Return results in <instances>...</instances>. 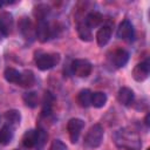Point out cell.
Returning a JSON list of instances; mask_svg holds the SVG:
<instances>
[{
  "label": "cell",
  "instance_id": "cell-1",
  "mask_svg": "<svg viewBox=\"0 0 150 150\" xmlns=\"http://www.w3.org/2000/svg\"><path fill=\"white\" fill-rule=\"evenodd\" d=\"M115 144L124 150H141L142 141L139 135L129 128H121L114 134Z\"/></svg>",
  "mask_w": 150,
  "mask_h": 150
},
{
  "label": "cell",
  "instance_id": "cell-2",
  "mask_svg": "<svg viewBox=\"0 0 150 150\" xmlns=\"http://www.w3.org/2000/svg\"><path fill=\"white\" fill-rule=\"evenodd\" d=\"M103 135H104V132H103V128L101 124L91 125L84 136V139H83L84 146L88 149L98 148L103 141Z\"/></svg>",
  "mask_w": 150,
  "mask_h": 150
},
{
  "label": "cell",
  "instance_id": "cell-3",
  "mask_svg": "<svg viewBox=\"0 0 150 150\" xmlns=\"http://www.w3.org/2000/svg\"><path fill=\"white\" fill-rule=\"evenodd\" d=\"M60 54L59 53H42L39 52L35 54L34 61L36 67L40 70H48L52 69L53 67H55L59 62H60Z\"/></svg>",
  "mask_w": 150,
  "mask_h": 150
},
{
  "label": "cell",
  "instance_id": "cell-4",
  "mask_svg": "<svg viewBox=\"0 0 150 150\" xmlns=\"http://www.w3.org/2000/svg\"><path fill=\"white\" fill-rule=\"evenodd\" d=\"M55 35V29L47 20L38 21V25L35 27V38L40 42H47L49 39H52Z\"/></svg>",
  "mask_w": 150,
  "mask_h": 150
},
{
  "label": "cell",
  "instance_id": "cell-5",
  "mask_svg": "<svg viewBox=\"0 0 150 150\" xmlns=\"http://www.w3.org/2000/svg\"><path fill=\"white\" fill-rule=\"evenodd\" d=\"M71 71L77 77H88L93 70L91 63L86 59H76L71 62Z\"/></svg>",
  "mask_w": 150,
  "mask_h": 150
},
{
  "label": "cell",
  "instance_id": "cell-6",
  "mask_svg": "<svg viewBox=\"0 0 150 150\" xmlns=\"http://www.w3.org/2000/svg\"><path fill=\"white\" fill-rule=\"evenodd\" d=\"M116 35H117V38L121 39V40H124V41H128V42L134 41V39H135V29H134L132 23H131L128 19L123 20V21L118 25Z\"/></svg>",
  "mask_w": 150,
  "mask_h": 150
},
{
  "label": "cell",
  "instance_id": "cell-7",
  "mask_svg": "<svg viewBox=\"0 0 150 150\" xmlns=\"http://www.w3.org/2000/svg\"><path fill=\"white\" fill-rule=\"evenodd\" d=\"M84 128V122L81 118H70L67 123V131L71 143H76L79 141L80 134Z\"/></svg>",
  "mask_w": 150,
  "mask_h": 150
},
{
  "label": "cell",
  "instance_id": "cell-8",
  "mask_svg": "<svg viewBox=\"0 0 150 150\" xmlns=\"http://www.w3.org/2000/svg\"><path fill=\"white\" fill-rule=\"evenodd\" d=\"M109 61L115 68H122L129 61V53L125 49L117 48V49L112 50L111 55L109 56Z\"/></svg>",
  "mask_w": 150,
  "mask_h": 150
},
{
  "label": "cell",
  "instance_id": "cell-9",
  "mask_svg": "<svg viewBox=\"0 0 150 150\" xmlns=\"http://www.w3.org/2000/svg\"><path fill=\"white\" fill-rule=\"evenodd\" d=\"M150 73V63L149 60H144L139 63H137L132 69V77L137 82H143L148 79Z\"/></svg>",
  "mask_w": 150,
  "mask_h": 150
},
{
  "label": "cell",
  "instance_id": "cell-10",
  "mask_svg": "<svg viewBox=\"0 0 150 150\" xmlns=\"http://www.w3.org/2000/svg\"><path fill=\"white\" fill-rule=\"evenodd\" d=\"M19 29H20V33L22 34V36L27 41H33L34 40V38H35V27L28 18L23 16V18L20 19Z\"/></svg>",
  "mask_w": 150,
  "mask_h": 150
},
{
  "label": "cell",
  "instance_id": "cell-11",
  "mask_svg": "<svg viewBox=\"0 0 150 150\" xmlns=\"http://www.w3.org/2000/svg\"><path fill=\"white\" fill-rule=\"evenodd\" d=\"M14 27V19L12 13L4 11L0 13V32L2 33V35L6 38L8 36Z\"/></svg>",
  "mask_w": 150,
  "mask_h": 150
},
{
  "label": "cell",
  "instance_id": "cell-12",
  "mask_svg": "<svg viewBox=\"0 0 150 150\" xmlns=\"http://www.w3.org/2000/svg\"><path fill=\"white\" fill-rule=\"evenodd\" d=\"M111 33H112V27L110 23H104L103 26L100 27V29L97 30L96 33V41H97V45L100 47H103L105 46L110 38H111Z\"/></svg>",
  "mask_w": 150,
  "mask_h": 150
},
{
  "label": "cell",
  "instance_id": "cell-13",
  "mask_svg": "<svg viewBox=\"0 0 150 150\" xmlns=\"http://www.w3.org/2000/svg\"><path fill=\"white\" fill-rule=\"evenodd\" d=\"M134 97H135L134 91L130 88H128V87H122L118 90V93H117V100H118V102L121 104L125 105V107H130L132 104Z\"/></svg>",
  "mask_w": 150,
  "mask_h": 150
},
{
  "label": "cell",
  "instance_id": "cell-14",
  "mask_svg": "<svg viewBox=\"0 0 150 150\" xmlns=\"http://www.w3.org/2000/svg\"><path fill=\"white\" fill-rule=\"evenodd\" d=\"M76 30H77V35L82 41H91L93 39V34H91V29L88 27V25L86 23V20H79L77 25H76Z\"/></svg>",
  "mask_w": 150,
  "mask_h": 150
},
{
  "label": "cell",
  "instance_id": "cell-15",
  "mask_svg": "<svg viewBox=\"0 0 150 150\" xmlns=\"http://www.w3.org/2000/svg\"><path fill=\"white\" fill-rule=\"evenodd\" d=\"M22 145L27 149L35 148L38 144V130L36 129H29L27 130L22 136Z\"/></svg>",
  "mask_w": 150,
  "mask_h": 150
},
{
  "label": "cell",
  "instance_id": "cell-16",
  "mask_svg": "<svg viewBox=\"0 0 150 150\" xmlns=\"http://www.w3.org/2000/svg\"><path fill=\"white\" fill-rule=\"evenodd\" d=\"M35 82H36V79H35L34 73L32 70H23V71H21L16 84L20 87H23V88H29V87H33L35 84Z\"/></svg>",
  "mask_w": 150,
  "mask_h": 150
},
{
  "label": "cell",
  "instance_id": "cell-17",
  "mask_svg": "<svg viewBox=\"0 0 150 150\" xmlns=\"http://www.w3.org/2000/svg\"><path fill=\"white\" fill-rule=\"evenodd\" d=\"M84 20H86V23L88 25V27L90 29H93V28H95V27H97V26H100L102 23L103 16H102V14L100 12L93 11V12H90V13L87 14V16L84 18Z\"/></svg>",
  "mask_w": 150,
  "mask_h": 150
},
{
  "label": "cell",
  "instance_id": "cell-18",
  "mask_svg": "<svg viewBox=\"0 0 150 150\" xmlns=\"http://www.w3.org/2000/svg\"><path fill=\"white\" fill-rule=\"evenodd\" d=\"M49 13H50V7L46 4H38L33 9V15L36 19V21L46 20Z\"/></svg>",
  "mask_w": 150,
  "mask_h": 150
},
{
  "label": "cell",
  "instance_id": "cell-19",
  "mask_svg": "<svg viewBox=\"0 0 150 150\" xmlns=\"http://www.w3.org/2000/svg\"><path fill=\"white\" fill-rule=\"evenodd\" d=\"M14 136V131H13V127L5 124L1 129H0V144L1 145H7L12 142Z\"/></svg>",
  "mask_w": 150,
  "mask_h": 150
},
{
  "label": "cell",
  "instance_id": "cell-20",
  "mask_svg": "<svg viewBox=\"0 0 150 150\" xmlns=\"http://www.w3.org/2000/svg\"><path fill=\"white\" fill-rule=\"evenodd\" d=\"M5 120L7 122L8 125L11 127H16L20 124V121H21V114L19 110L16 109H11V110H7L5 112Z\"/></svg>",
  "mask_w": 150,
  "mask_h": 150
},
{
  "label": "cell",
  "instance_id": "cell-21",
  "mask_svg": "<svg viewBox=\"0 0 150 150\" xmlns=\"http://www.w3.org/2000/svg\"><path fill=\"white\" fill-rule=\"evenodd\" d=\"M77 102L81 107L88 108L91 105V91L89 89H82L77 94Z\"/></svg>",
  "mask_w": 150,
  "mask_h": 150
},
{
  "label": "cell",
  "instance_id": "cell-22",
  "mask_svg": "<svg viewBox=\"0 0 150 150\" xmlns=\"http://www.w3.org/2000/svg\"><path fill=\"white\" fill-rule=\"evenodd\" d=\"M107 95L103 91H95L91 93V105L94 108H102L107 103Z\"/></svg>",
  "mask_w": 150,
  "mask_h": 150
},
{
  "label": "cell",
  "instance_id": "cell-23",
  "mask_svg": "<svg viewBox=\"0 0 150 150\" xmlns=\"http://www.w3.org/2000/svg\"><path fill=\"white\" fill-rule=\"evenodd\" d=\"M53 102H54V96L49 91H46L45 97H43V103H42V111H41L42 116H49L50 115Z\"/></svg>",
  "mask_w": 150,
  "mask_h": 150
},
{
  "label": "cell",
  "instance_id": "cell-24",
  "mask_svg": "<svg viewBox=\"0 0 150 150\" xmlns=\"http://www.w3.org/2000/svg\"><path fill=\"white\" fill-rule=\"evenodd\" d=\"M20 74H21V71L16 70V69H14V68H12V67L6 68L5 71H4L5 80H6L7 82H9V83H15V84H16L18 81H19Z\"/></svg>",
  "mask_w": 150,
  "mask_h": 150
},
{
  "label": "cell",
  "instance_id": "cell-25",
  "mask_svg": "<svg viewBox=\"0 0 150 150\" xmlns=\"http://www.w3.org/2000/svg\"><path fill=\"white\" fill-rule=\"evenodd\" d=\"M22 100L25 102V104L29 108H35L39 103V96L35 91H28V93H25L23 96H22Z\"/></svg>",
  "mask_w": 150,
  "mask_h": 150
},
{
  "label": "cell",
  "instance_id": "cell-26",
  "mask_svg": "<svg viewBox=\"0 0 150 150\" xmlns=\"http://www.w3.org/2000/svg\"><path fill=\"white\" fill-rule=\"evenodd\" d=\"M36 130H38V144H36L35 149L36 150H41L45 146V144H46V141H47L48 135H47L46 130L42 127H39Z\"/></svg>",
  "mask_w": 150,
  "mask_h": 150
},
{
  "label": "cell",
  "instance_id": "cell-27",
  "mask_svg": "<svg viewBox=\"0 0 150 150\" xmlns=\"http://www.w3.org/2000/svg\"><path fill=\"white\" fill-rule=\"evenodd\" d=\"M49 150H67V145L60 139H54L49 146Z\"/></svg>",
  "mask_w": 150,
  "mask_h": 150
},
{
  "label": "cell",
  "instance_id": "cell-28",
  "mask_svg": "<svg viewBox=\"0 0 150 150\" xmlns=\"http://www.w3.org/2000/svg\"><path fill=\"white\" fill-rule=\"evenodd\" d=\"M144 122H145V124L149 127V114H146V116H145V120H144Z\"/></svg>",
  "mask_w": 150,
  "mask_h": 150
},
{
  "label": "cell",
  "instance_id": "cell-29",
  "mask_svg": "<svg viewBox=\"0 0 150 150\" xmlns=\"http://www.w3.org/2000/svg\"><path fill=\"white\" fill-rule=\"evenodd\" d=\"M4 38H5V36H4V35H2V33H1V32H0V41H1V40H2V39H4Z\"/></svg>",
  "mask_w": 150,
  "mask_h": 150
},
{
  "label": "cell",
  "instance_id": "cell-30",
  "mask_svg": "<svg viewBox=\"0 0 150 150\" xmlns=\"http://www.w3.org/2000/svg\"><path fill=\"white\" fill-rule=\"evenodd\" d=\"M2 5H4V2H2V1H0V7H1Z\"/></svg>",
  "mask_w": 150,
  "mask_h": 150
},
{
  "label": "cell",
  "instance_id": "cell-31",
  "mask_svg": "<svg viewBox=\"0 0 150 150\" xmlns=\"http://www.w3.org/2000/svg\"><path fill=\"white\" fill-rule=\"evenodd\" d=\"M146 150H150V149H146Z\"/></svg>",
  "mask_w": 150,
  "mask_h": 150
}]
</instances>
